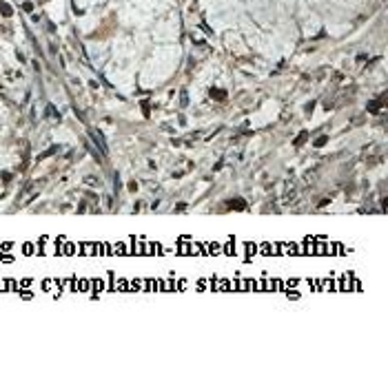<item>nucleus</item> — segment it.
Listing matches in <instances>:
<instances>
[{"instance_id":"nucleus-2","label":"nucleus","mask_w":388,"mask_h":365,"mask_svg":"<svg viewBox=\"0 0 388 365\" xmlns=\"http://www.w3.org/2000/svg\"><path fill=\"white\" fill-rule=\"evenodd\" d=\"M0 11H3V16H5V18H9V16L13 13V9H11L7 2H0Z\"/></svg>"},{"instance_id":"nucleus-3","label":"nucleus","mask_w":388,"mask_h":365,"mask_svg":"<svg viewBox=\"0 0 388 365\" xmlns=\"http://www.w3.org/2000/svg\"><path fill=\"white\" fill-rule=\"evenodd\" d=\"M180 102H182V106H186V104H189V95H186V91H182V93H180Z\"/></svg>"},{"instance_id":"nucleus-9","label":"nucleus","mask_w":388,"mask_h":365,"mask_svg":"<svg viewBox=\"0 0 388 365\" xmlns=\"http://www.w3.org/2000/svg\"><path fill=\"white\" fill-rule=\"evenodd\" d=\"M22 9H25V11H31V9H33V5H31V2H25V5H22Z\"/></svg>"},{"instance_id":"nucleus-8","label":"nucleus","mask_w":388,"mask_h":365,"mask_svg":"<svg viewBox=\"0 0 388 365\" xmlns=\"http://www.w3.org/2000/svg\"><path fill=\"white\" fill-rule=\"evenodd\" d=\"M326 144V137H317V142H315V146H324Z\"/></svg>"},{"instance_id":"nucleus-7","label":"nucleus","mask_w":388,"mask_h":365,"mask_svg":"<svg viewBox=\"0 0 388 365\" xmlns=\"http://www.w3.org/2000/svg\"><path fill=\"white\" fill-rule=\"evenodd\" d=\"M377 109H379V104H377V102H370V104H368V111H370V113H375Z\"/></svg>"},{"instance_id":"nucleus-4","label":"nucleus","mask_w":388,"mask_h":365,"mask_svg":"<svg viewBox=\"0 0 388 365\" xmlns=\"http://www.w3.org/2000/svg\"><path fill=\"white\" fill-rule=\"evenodd\" d=\"M211 95H213V97H217V100H222V97H226V93H224V91H211Z\"/></svg>"},{"instance_id":"nucleus-1","label":"nucleus","mask_w":388,"mask_h":365,"mask_svg":"<svg viewBox=\"0 0 388 365\" xmlns=\"http://www.w3.org/2000/svg\"><path fill=\"white\" fill-rule=\"evenodd\" d=\"M89 137H93L95 146H98L102 153H109V146H107V142H104V135H102L98 129H89Z\"/></svg>"},{"instance_id":"nucleus-5","label":"nucleus","mask_w":388,"mask_h":365,"mask_svg":"<svg viewBox=\"0 0 388 365\" xmlns=\"http://www.w3.org/2000/svg\"><path fill=\"white\" fill-rule=\"evenodd\" d=\"M47 115H53V117H60V113H58V111H56V109H53L51 104H49V109H47Z\"/></svg>"},{"instance_id":"nucleus-6","label":"nucleus","mask_w":388,"mask_h":365,"mask_svg":"<svg viewBox=\"0 0 388 365\" xmlns=\"http://www.w3.org/2000/svg\"><path fill=\"white\" fill-rule=\"evenodd\" d=\"M306 142V133H302V135H297V139H295V144L300 146V144H304Z\"/></svg>"}]
</instances>
